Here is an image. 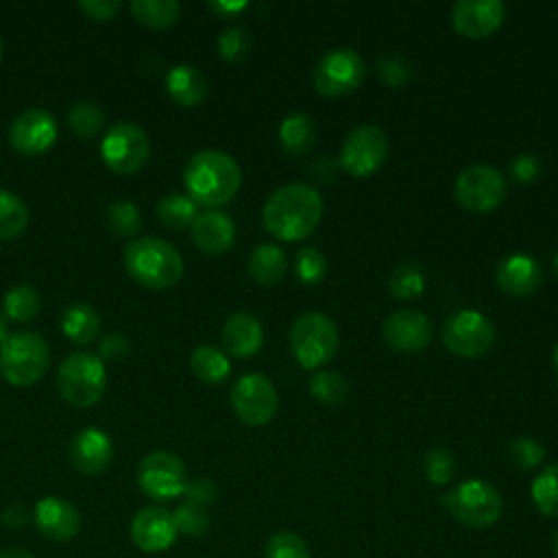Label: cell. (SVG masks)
Wrapping results in <instances>:
<instances>
[{"label": "cell", "mask_w": 558, "mask_h": 558, "mask_svg": "<svg viewBox=\"0 0 558 558\" xmlns=\"http://www.w3.org/2000/svg\"><path fill=\"white\" fill-rule=\"evenodd\" d=\"M0 558H35V556L24 547H4L0 549Z\"/></svg>", "instance_id": "cell-51"}, {"label": "cell", "mask_w": 558, "mask_h": 558, "mask_svg": "<svg viewBox=\"0 0 558 558\" xmlns=\"http://www.w3.org/2000/svg\"><path fill=\"white\" fill-rule=\"evenodd\" d=\"M218 52L225 61L238 63L251 52V35L244 26H231L218 37Z\"/></svg>", "instance_id": "cell-43"}, {"label": "cell", "mask_w": 558, "mask_h": 558, "mask_svg": "<svg viewBox=\"0 0 558 558\" xmlns=\"http://www.w3.org/2000/svg\"><path fill=\"white\" fill-rule=\"evenodd\" d=\"M366 76L364 59L353 48H333L325 52L314 68V87L327 98L355 92Z\"/></svg>", "instance_id": "cell-8"}, {"label": "cell", "mask_w": 558, "mask_h": 558, "mask_svg": "<svg viewBox=\"0 0 558 558\" xmlns=\"http://www.w3.org/2000/svg\"><path fill=\"white\" fill-rule=\"evenodd\" d=\"M264 558H312V554L305 538L296 532L279 530L266 541Z\"/></svg>", "instance_id": "cell-39"}, {"label": "cell", "mask_w": 558, "mask_h": 558, "mask_svg": "<svg viewBox=\"0 0 558 558\" xmlns=\"http://www.w3.org/2000/svg\"><path fill=\"white\" fill-rule=\"evenodd\" d=\"M386 344L397 353H418L432 342V323L418 310L392 312L381 327Z\"/></svg>", "instance_id": "cell-17"}, {"label": "cell", "mask_w": 558, "mask_h": 558, "mask_svg": "<svg viewBox=\"0 0 558 558\" xmlns=\"http://www.w3.org/2000/svg\"><path fill=\"white\" fill-rule=\"evenodd\" d=\"M124 268L133 281L150 290L174 286L183 275L181 253L163 238H135L124 248Z\"/></svg>", "instance_id": "cell-3"}, {"label": "cell", "mask_w": 558, "mask_h": 558, "mask_svg": "<svg viewBox=\"0 0 558 558\" xmlns=\"http://www.w3.org/2000/svg\"><path fill=\"white\" fill-rule=\"evenodd\" d=\"M288 257L279 244H257L248 257V275L262 286H275L286 277Z\"/></svg>", "instance_id": "cell-26"}, {"label": "cell", "mask_w": 558, "mask_h": 558, "mask_svg": "<svg viewBox=\"0 0 558 558\" xmlns=\"http://www.w3.org/2000/svg\"><path fill=\"white\" fill-rule=\"evenodd\" d=\"M551 362H554V368H556V373H558V344L554 347V353H551Z\"/></svg>", "instance_id": "cell-54"}, {"label": "cell", "mask_w": 558, "mask_h": 558, "mask_svg": "<svg viewBox=\"0 0 558 558\" xmlns=\"http://www.w3.org/2000/svg\"><path fill=\"white\" fill-rule=\"evenodd\" d=\"M68 124L78 137H96L102 131L105 113L92 100H78L68 109Z\"/></svg>", "instance_id": "cell-35"}, {"label": "cell", "mask_w": 558, "mask_h": 558, "mask_svg": "<svg viewBox=\"0 0 558 558\" xmlns=\"http://www.w3.org/2000/svg\"><path fill=\"white\" fill-rule=\"evenodd\" d=\"M445 347L460 357H480L495 344V325L477 310L453 312L440 329Z\"/></svg>", "instance_id": "cell-10"}, {"label": "cell", "mask_w": 558, "mask_h": 558, "mask_svg": "<svg viewBox=\"0 0 558 558\" xmlns=\"http://www.w3.org/2000/svg\"><path fill=\"white\" fill-rule=\"evenodd\" d=\"M183 183L187 196L196 205L220 207L229 203L242 183V172L238 161L222 150L207 148L194 153L183 168Z\"/></svg>", "instance_id": "cell-2"}, {"label": "cell", "mask_w": 558, "mask_h": 558, "mask_svg": "<svg viewBox=\"0 0 558 558\" xmlns=\"http://www.w3.org/2000/svg\"><path fill=\"white\" fill-rule=\"evenodd\" d=\"M220 342L233 357H253L264 344L262 323L251 312H235L225 320Z\"/></svg>", "instance_id": "cell-23"}, {"label": "cell", "mask_w": 558, "mask_h": 558, "mask_svg": "<svg viewBox=\"0 0 558 558\" xmlns=\"http://www.w3.org/2000/svg\"><path fill=\"white\" fill-rule=\"evenodd\" d=\"M425 290V275L416 262H401L390 272V292L399 301L416 299Z\"/></svg>", "instance_id": "cell-34"}, {"label": "cell", "mask_w": 558, "mask_h": 558, "mask_svg": "<svg viewBox=\"0 0 558 558\" xmlns=\"http://www.w3.org/2000/svg\"><path fill=\"white\" fill-rule=\"evenodd\" d=\"M37 530L50 541H70L81 530V514L74 504L61 497H41L33 512Z\"/></svg>", "instance_id": "cell-20"}, {"label": "cell", "mask_w": 558, "mask_h": 558, "mask_svg": "<svg viewBox=\"0 0 558 558\" xmlns=\"http://www.w3.org/2000/svg\"><path fill=\"white\" fill-rule=\"evenodd\" d=\"M50 366L48 342L28 329L9 333L0 344V375L7 384L28 388L39 381Z\"/></svg>", "instance_id": "cell-4"}, {"label": "cell", "mask_w": 558, "mask_h": 558, "mask_svg": "<svg viewBox=\"0 0 558 558\" xmlns=\"http://www.w3.org/2000/svg\"><path fill=\"white\" fill-rule=\"evenodd\" d=\"M2 521H4L9 527H22V525L28 521V510H26L22 504H11V506L4 508Z\"/></svg>", "instance_id": "cell-49"}, {"label": "cell", "mask_w": 558, "mask_h": 558, "mask_svg": "<svg viewBox=\"0 0 558 558\" xmlns=\"http://www.w3.org/2000/svg\"><path fill=\"white\" fill-rule=\"evenodd\" d=\"M379 78L390 87H401L412 78V63L401 54H384L377 61Z\"/></svg>", "instance_id": "cell-44"}, {"label": "cell", "mask_w": 558, "mask_h": 558, "mask_svg": "<svg viewBox=\"0 0 558 558\" xmlns=\"http://www.w3.org/2000/svg\"><path fill=\"white\" fill-rule=\"evenodd\" d=\"M187 484L185 464L172 451L148 453L137 469V486L155 501H170L181 497Z\"/></svg>", "instance_id": "cell-13"}, {"label": "cell", "mask_w": 558, "mask_h": 558, "mask_svg": "<svg viewBox=\"0 0 558 558\" xmlns=\"http://www.w3.org/2000/svg\"><path fill=\"white\" fill-rule=\"evenodd\" d=\"M554 268L558 270V253H556V257H554Z\"/></svg>", "instance_id": "cell-55"}, {"label": "cell", "mask_w": 558, "mask_h": 558, "mask_svg": "<svg viewBox=\"0 0 558 558\" xmlns=\"http://www.w3.org/2000/svg\"><path fill=\"white\" fill-rule=\"evenodd\" d=\"M57 388L59 395L76 408L98 403L107 390V371L102 360L92 353L68 355L57 371Z\"/></svg>", "instance_id": "cell-7"}, {"label": "cell", "mask_w": 558, "mask_h": 558, "mask_svg": "<svg viewBox=\"0 0 558 558\" xmlns=\"http://www.w3.org/2000/svg\"><path fill=\"white\" fill-rule=\"evenodd\" d=\"M61 331L76 344H89L100 331V316L87 303H72L61 314Z\"/></svg>", "instance_id": "cell-27"}, {"label": "cell", "mask_w": 558, "mask_h": 558, "mask_svg": "<svg viewBox=\"0 0 558 558\" xmlns=\"http://www.w3.org/2000/svg\"><path fill=\"white\" fill-rule=\"evenodd\" d=\"M192 373L205 384H220L231 373V362L227 353L214 344H201L190 355Z\"/></svg>", "instance_id": "cell-28"}, {"label": "cell", "mask_w": 558, "mask_h": 558, "mask_svg": "<svg viewBox=\"0 0 558 558\" xmlns=\"http://www.w3.org/2000/svg\"><path fill=\"white\" fill-rule=\"evenodd\" d=\"M495 281L501 292L523 299L538 290L543 281V268L532 255L512 253L499 262L495 270Z\"/></svg>", "instance_id": "cell-21"}, {"label": "cell", "mask_w": 558, "mask_h": 558, "mask_svg": "<svg viewBox=\"0 0 558 558\" xmlns=\"http://www.w3.org/2000/svg\"><path fill=\"white\" fill-rule=\"evenodd\" d=\"M440 504L458 523L471 530L495 525L504 512V499L499 490L480 477H469L456 484L440 497Z\"/></svg>", "instance_id": "cell-5"}, {"label": "cell", "mask_w": 558, "mask_h": 558, "mask_svg": "<svg viewBox=\"0 0 558 558\" xmlns=\"http://www.w3.org/2000/svg\"><path fill=\"white\" fill-rule=\"evenodd\" d=\"M532 501L543 517L558 519V462L545 466L532 482Z\"/></svg>", "instance_id": "cell-31"}, {"label": "cell", "mask_w": 558, "mask_h": 558, "mask_svg": "<svg viewBox=\"0 0 558 558\" xmlns=\"http://www.w3.org/2000/svg\"><path fill=\"white\" fill-rule=\"evenodd\" d=\"M551 549H554V556L558 558V527H556V532L551 536Z\"/></svg>", "instance_id": "cell-53"}, {"label": "cell", "mask_w": 558, "mask_h": 558, "mask_svg": "<svg viewBox=\"0 0 558 558\" xmlns=\"http://www.w3.org/2000/svg\"><path fill=\"white\" fill-rule=\"evenodd\" d=\"M423 471L432 484L445 486L456 475V458L447 447H432L423 458Z\"/></svg>", "instance_id": "cell-40"}, {"label": "cell", "mask_w": 558, "mask_h": 558, "mask_svg": "<svg viewBox=\"0 0 558 558\" xmlns=\"http://www.w3.org/2000/svg\"><path fill=\"white\" fill-rule=\"evenodd\" d=\"M7 336H9V320L4 314H0V344L4 342Z\"/></svg>", "instance_id": "cell-52"}, {"label": "cell", "mask_w": 558, "mask_h": 558, "mask_svg": "<svg viewBox=\"0 0 558 558\" xmlns=\"http://www.w3.org/2000/svg\"><path fill=\"white\" fill-rule=\"evenodd\" d=\"M172 519H174L177 532L185 534V536H203L211 525L207 506H201V504H194L187 499L183 504H179V508L172 512Z\"/></svg>", "instance_id": "cell-37"}, {"label": "cell", "mask_w": 558, "mask_h": 558, "mask_svg": "<svg viewBox=\"0 0 558 558\" xmlns=\"http://www.w3.org/2000/svg\"><path fill=\"white\" fill-rule=\"evenodd\" d=\"M131 13L140 24L163 31L179 20L181 4L177 0H133Z\"/></svg>", "instance_id": "cell-29"}, {"label": "cell", "mask_w": 558, "mask_h": 558, "mask_svg": "<svg viewBox=\"0 0 558 558\" xmlns=\"http://www.w3.org/2000/svg\"><path fill=\"white\" fill-rule=\"evenodd\" d=\"M543 458H545V447L530 436H519L508 445V460L519 471L536 469L543 462Z\"/></svg>", "instance_id": "cell-41"}, {"label": "cell", "mask_w": 558, "mask_h": 558, "mask_svg": "<svg viewBox=\"0 0 558 558\" xmlns=\"http://www.w3.org/2000/svg\"><path fill=\"white\" fill-rule=\"evenodd\" d=\"M39 307H41L39 292L26 283L13 286L2 299V312L7 314V318L17 323L33 320L39 314Z\"/></svg>", "instance_id": "cell-33"}, {"label": "cell", "mask_w": 558, "mask_h": 558, "mask_svg": "<svg viewBox=\"0 0 558 558\" xmlns=\"http://www.w3.org/2000/svg\"><path fill=\"white\" fill-rule=\"evenodd\" d=\"M107 225L109 229L116 233V235H122V238H131L140 231V209L135 203L126 201V198H118L113 203H109L107 211Z\"/></svg>", "instance_id": "cell-38"}, {"label": "cell", "mask_w": 558, "mask_h": 558, "mask_svg": "<svg viewBox=\"0 0 558 558\" xmlns=\"http://www.w3.org/2000/svg\"><path fill=\"white\" fill-rule=\"evenodd\" d=\"M456 201L471 214H488L506 198L504 174L488 163H473L464 168L453 185Z\"/></svg>", "instance_id": "cell-9"}, {"label": "cell", "mask_w": 558, "mask_h": 558, "mask_svg": "<svg viewBox=\"0 0 558 558\" xmlns=\"http://www.w3.org/2000/svg\"><path fill=\"white\" fill-rule=\"evenodd\" d=\"M166 89L170 98L181 107H196L205 100L209 83L205 74L187 63L174 65L166 76Z\"/></svg>", "instance_id": "cell-24"}, {"label": "cell", "mask_w": 558, "mask_h": 558, "mask_svg": "<svg viewBox=\"0 0 558 558\" xmlns=\"http://www.w3.org/2000/svg\"><path fill=\"white\" fill-rule=\"evenodd\" d=\"M388 157V137L375 124L355 126L342 142L340 166L357 179L375 174Z\"/></svg>", "instance_id": "cell-14"}, {"label": "cell", "mask_w": 558, "mask_h": 558, "mask_svg": "<svg viewBox=\"0 0 558 558\" xmlns=\"http://www.w3.org/2000/svg\"><path fill=\"white\" fill-rule=\"evenodd\" d=\"M177 536L179 532L172 512L161 506L142 508L131 521V541L137 549L146 554L166 551L177 541Z\"/></svg>", "instance_id": "cell-18"}, {"label": "cell", "mask_w": 558, "mask_h": 558, "mask_svg": "<svg viewBox=\"0 0 558 558\" xmlns=\"http://www.w3.org/2000/svg\"><path fill=\"white\" fill-rule=\"evenodd\" d=\"M150 155V140L144 129L133 122H118L113 124L102 142H100V157L109 170L118 174H133L137 172Z\"/></svg>", "instance_id": "cell-11"}, {"label": "cell", "mask_w": 558, "mask_h": 558, "mask_svg": "<svg viewBox=\"0 0 558 558\" xmlns=\"http://www.w3.org/2000/svg\"><path fill=\"white\" fill-rule=\"evenodd\" d=\"M310 392L318 403L325 405H340L347 401L349 384L347 379L336 371H318L310 379Z\"/></svg>", "instance_id": "cell-36"}, {"label": "cell", "mask_w": 558, "mask_h": 558, "mask_svg": "<svg viewBox=\"0 0 558 558\" xmlns=\"http://www.w3.org/2000/svg\"><path fill=\"white\" fill-rule=\"evenodd\" d=\"M290 351L303 368L325 366L338 351L340 336L336 323L323 312H305L290 327Z\"/></svg>", "instance_id": "cell-6"}, {"label": "cell", "mask_w": 558, "mask_h": 558, "mask_svg": "<svg viewBox=\"0 0 558 558\" xmlns=\"http://www.w3.org/2000/svg\"><path fill=\"white\" fill-rule=\"evenodd\" d=\"M122 2L120 0H81L78 9L94 22H109L118 15Z\"/></svg>", "instance_id": "cell-47"}, {"label": "cell", "mask_w": 558, "mask_h": 558, "mask_svg": "<svg viewBox=\"0 0 558 558\" xmlns=\"http://www.w3.org/2000/svg\"><path fill=\"white\" fill-rule=\"evenodd\" d=\"M28 227V207L9 190H0V242L22 235Z\"/></svg>", "instance_id": "cell-32"}, {"label": "cell", "mask_w": 558, "mask_h": 558, "mask_svg": "<svg viewBox=\"0 0 558 558\" xmlns=\"http://www.w3.org/2000/svg\"><path fill=\"white\" fill-rule=\"evenodd\" d=\"M323 218V196L305 183H288L275 190L264 209L262 222L270 235L283 242L305 240Z\"/></svg>", "instance_id": "cell-1"}, {"label": "cell", "mask_w": 558, "mask_h": 558, "mask_svg": "<svg viewBox=\"0 0 558 558\" xmlns=\"http://www.w3.org/2000/svg\"><path fill=\"white\" fill-rule=\"evenodd\" d=\"M294 272H296V279L305 286H314V283H320L325 279V272H327V262H325V255L314 248V246H305L296 253V262H294Z\"/></svg>", "instance_id": "cell-42"}, {"label": "cell", "mask_w": 558, "mask_h": 558, "mask_svg": "<svg viewBox=\"0 0 558 558\" xmlns=\"http://www.w3.org/2000/svg\"><path fill=\"white\" fill-rule=\"evenodd\" d=\"M510 174L519 183H532L541 174V159L536 155H532V153H521L510 163Z\"/></svg>", "instance_id": "cell-48"}, {"label": "cell", "mask_w": 558, "mask_h": 558, "mask_svg": "<svg viewBox=\"0 0 558 558\" xmlns=\"http://www.w3.org/2000/svg\"><path fill=\"white\" fill-rule=\"evenodd\" d=\"M155 214L159 218V222L168 229H174V231H181V229H187L192 227L194 218L198 216V209H196V203L187 196V194H168L163 196L157 207H155Z\"/></svg>", "instance_id": "cell-30"}, {"label": "cell", "mask_w": 558, "mask_h": 558, "mask_svg": "<svg viewBox=\"0 0 558 558\" xmlns=\"http://www.w3.org/2000/svg\"><path fill=\"white\" fill-rule=\"evenodd\" d=\"M506 17V7L499 0H458L451 9L456 33L469 39H486L499 31Z\"/></svg>", "instance_id": "cell-16"}, {"label": "cell", "mask_w": 558, "mask_h": 558, "mask_svg": "<svg viewBox=\"0 0 558 558\" xmlns=\"http://www.w3.org/2000/svg\"><path fill=\"white\" fill-rule=\"evenodd\" d=\"M0 61H2V37H0Z\"/></svg>", "instance_id": "cell-56"}, {"label": "cell", "mask_w": 558, "mask_h": 558, "mask_svg": "<svg viewBox=\"0 0 558 558\" xmlns=\"http://www.w3.org/2000/svg\"><path fill=\"white\" fill-rule=\"evenodd\" d=\"M113 460V442L98 427H83L70 445V462L81 475H100Z\"/></svg>", "instance_id": "cell-19"}, {"label": "cell", "mask_w": 558, "mask_h": 558, "mask_svg": "<svg viewBox=\"0 0 558 558\" xmlns=\"http://www.w3.org/2000/svg\"><path fill=\"white\" fill-rule=\"evenodd\" d=\"M207 7H209V11H214L220 17H231L233 13L242 11L246 7V2H242V0L240 2H222V0H218V2H209Z\"/></svg>", "instance_id": "cell-50"}, {"label": "cell", "mask_w": 558, "mask_h": 558, "mask_svg": "<svg viewBox=\"0 0 558 558\" xmlns=\"http://www.w3.org/2000/svg\"><path fill=\"white\" fill-rule=\"evenodd\" d=\"M57 140V122L44 109L22 111L9 126V144L24 157L46 153Z\"/></svg>", "instance_id": "cell-15"}, {"label": "cell", "mask_w": 558, "mask_h": 558, "mask_svg": "<svg viewBox=\"0 0 558 558\" xmlns=\"http://www.w3.org/2000/svg\"><path fill=\"white\" fill-rule=\"evenodd\" d=\"M231 408L244 425L262 427L275 418L279 395L266 375L246 373L231 388Z\"/></svg>", "instance_id": "cell-12"}, {"label": "cell", "mask_w": 558, "mask_h": 558, "mask_svg": "<svg viewBox=\"0 0 558 558\" xmlns=\"http://www.w3.org/2000/svg\"><path fill=\"white\" fill-rule=\"evenodd\" d=\"M220 495V488L214 480L209 477H194V480H187L185 484V490H183V497L187 501H194V504H201V506H209L218 499Z\"/></svg>", "instance_id": "cell-45"}, {"label": "cell", "mask_w": 558, "mask_h": 558, "mask_svg": "<svg viewBox=\"0 0 558 558\" xmlns=\"http://www.w3.org/2000/svg\"><path fill=\"white\" fill-rule=\"evenodd\" d=\"M279 142H281V148L292 157L307 155L316 142L314 118L303 111L288 113L279 126Z\"/></svg>", "instance_id": "cell-25"}, {"label": "cell", "mask_w": 558, "mask_h": 558, "mask_svg": "<svg viewBox=\"0 0 558 558\" xmlns=\"http://www.w3.org/2000/svg\"><path fill=\"white\" fill-rule=\"evenodd\" d=\"M129 353H131V342L124 333H118V331L105 333V338L98 344V357L100 360L118 362V360H124Z\"/></svg>", "instance_id": "cell-46"}, {"label": "cell", "mask_w": 558, "mask_h": 558, "mask_svg": "<svg viewBox=\"0 0 558 558\" xmlns=\"http://www.w3.org/2000/svg\"><path fill=\"white\" fill-rule=\"evenodd\" d=\"M192 240L205 255H222L235 242V225L220 209L201 211L192 222Z\"/></svg>", "instance_id": "cell-22"}]
</instances>
